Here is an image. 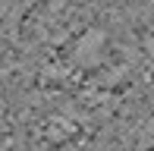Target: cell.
Segmentation results:
<instances>
[{"instance_id": "cell-1", "label": "cell", "mask_w": 154, "mask_h": 151, "mask_svg": "<svg viewBox=\"0 0 154 151\" xmlns=\"http://www.w3.org/2000/svg\"><path fill=\"white\" fill-rule=\"evenodd\" d=\"M101 44H104V35L97 29H88L85 35L79 38V44H75V60H82V63H94Z\"/></svg>"}]
</instances>
